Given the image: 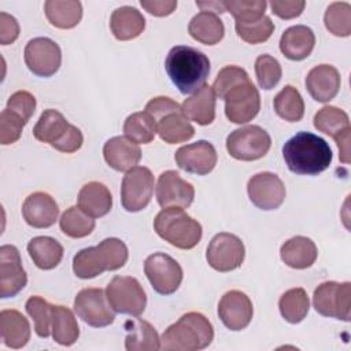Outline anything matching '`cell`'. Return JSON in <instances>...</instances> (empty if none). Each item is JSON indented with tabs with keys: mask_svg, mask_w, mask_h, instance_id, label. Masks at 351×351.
<instances>
[{
	"mask_svg": "<svg viewBox=\"0 0 351 351\" xmlns=\"http://www.w3.org/2000/svg\"><path fill=\"white\" fill-rule=\"evenodd\" d=\"M196 5L202 8V11H207V12H226L225 7L222 4V1H196Z\"/></svg>",
	"mask_w": 351,
	"mask_h": 351,
	"instance_id": "11a10c76",
	"label": "cell"
},
{
	"mask_svg": "<svg viewBox=\"0 0 351 351\" xmlns=\"http://www.w3.org/2000/svg\"><path fill=\"white\" fill-rule=\"evenodd\" d=\"M340 82L337 69L330 64H318L313 67L306 77V88L310 96L319 103L335 99L340 89Z\"/></svg>",
	"mask_w": 351,
	"mask_h": 351,
	"instance_id": "603a6c76",
	"label": "cell"
},
{
	"mask_svg": "<svg viewBox=\"0 0 351 351\" xmlns=\"http://www.w3.org/2000/svg\"><path fill=\"white\" fill-rule=\"evenodd\" d=\"M155 192L156 200L162 208H188L195 197L193 185L182 180L176 170H167L159 176Z\"/></svg>",
	"mask_w": 351,
	"mask_h": 351,
	"instance_id": "e0dca14e",
	"label": "cell"
},
{
	"mask_svg": "<svg viewBox=\"0 0 351 351\" xmlns=\"http://www.w3.org/2000/svg\"><path fill=\"white\" fill-rule=\"evenodd\" d=\"M314 126L318 132L336 138L346 130H350V118L346 111L335 106H325L314 115Z\"/></svg>",
	"mask_w": 351,
	"mask_h": 351,
	"instance_id": "74e56055",
	"label": "cell"
},
{
	"mask_svg": "<svg viewBox=\"0 0 351 351\" xmlns=\"http://www.w3.org/2000/svg\"><path fill=\"white\" fill-rule=\"evenodd\" d=\"M27 276L22 267L19 251L15 245L0 247V296L3 299L18 295L26 285Z\"/></svg>",
	"mask_w": 351,
	"mask_h": 351,
	"instance_id": "ac0fdd59",
	"label": "cell"
},
{
	"mask_svg": "<svg viewBox=\"0 0 351 351\" xmlns=\"http://www.w3.org/2000/svg\"><path fill=\"white\" fill-rule=\"evenodd\" d=\"M144 273L154 291L160 295L174 293L182 281L180 263L165 252H155L144 262Z\"/></svg>",
	"mask_w": 351,
	"mask_h": 351,
	"instance_id": "7c38bea8",
	"label": "cell"
},
{
	"mask_svg": "<svg viewBox=\"0 0 351 351\" xmlns=\"http://www.w3.org/2000/svg\"><path fill=\"white\" fill-rule=\"evenodd\" d=\"M128 335L125 348L128 351H156L160 348V339L155 328L140 318L129 319L125 324Z\"/></svg>",
	"mask_w": 351,
	"mask_h": 351,
	"instance_id": "f546056e",
	"label": "cell"
},
{
	"mask_svg": "<svg viewBox=\"0 0 351 351\" xmlns=\"http://www.w3.org/2000/svg\"><path fill=\"white\" fill-rule=\"evenodd\" d=\"M234 27H236L237 36L248 44L265 43L270 38V36L274 32V23L266 15L251 23L236 22Z\"/></svg>",
	"mask_w": 351,
	"mask_h": 351,
	"instance_id": "ee69618b",
	"label": "cell"
},
{
	"mask_svg": "<svg viewBox=\"0 0 351 351\" xmlns=\"http://www.w3.org/2000/svg\"><path fill=\"white\" fill-rule=\"evenodd\" d=\"M80 328L73 311L52 304V337L60 346H71L78 340Z\"/></svg>",
	"mask_w": 351,
	"mask_h": 351,
	"instance_id": "e575fe53",
	"label": "cell"
},
{
	"mask_svg": "<svg viewBox=\"0 0 351 351\" xmlns=\"http://www.w3.org/2000/svg\"><path fill=\"white\" fill-rule=\"evenodd\" d=\"M282 158L292 173L315 176L329 167L333 155L322 137L310 132H299L284 144Z\"/></svg>",
	"mask_w": 351,
	"mask_h": 351,
	"instance_id": "6da1fadb",
	"label": "cell"
},
{
	"mask_svg": "<svg viewBox=\"0 0 351 351\" xmlns=\"http://www.w3.org/2000/svg\"><path fill=\"white\" fill-rule=\"evenodd\" d=\"M313 304L318 314L348 322L351 315V284L348 281L319 284L314 291Z\"/></svg>",
	"mask_w": 351,
	"mask_h": 351,
	"instance_id": "ba28073f",
	"label": "cell"
},
{
	"mask_svg": "<svg viewBox=\"0 0 351 351\" xmlns=\"http://www.w3.org/2000/svg\"><path fill=\"white\" fill-rule=\"evenodd\" d=\"M26 311L34 321V332L38 337H48L52 330V304L40 296H32L26 302Z\"/></svg>",
	"mask_w": 351,
	"mask_h": 351,
	"instance_id": "b9f144b4",
	"label": "cell"
},
{
	"mask_svg": "<svg viewBox=\"0 0 351 351\" xmlns=\"http://www.w3.org/2000/svg\"><path fill=\"white\" fill-rule=\"evenodd\" d=\"M182 115L197 125H210L215 118V93L213 86L204 85L193 96L184 100Z\"/></svg>",
	"mask_w": 351,
	"mask_h": 351,
	"instance_id": "d4e9b609",
	"label": "cell"
},
{
	"mask_svg": "<svg viewBox=\"0 0 351 351\" xmlns=\"http://www.w3.org/2000/svg\"><path fill=\"white\" fill-rule=\"evenodd\" d=\"M25 63L38 77L53 75L62 63L60 47L48 37L32 38L25 47Z\"/></svg>",
	"mask_w": 351,
	"mask_h": 351,
	"instance_id": "9a60e30c",
	"label": "cell"
},
{
	"mask_svg": "<svg viewBox=\"0 0 351 351\" xmlns=\"http://www.w3.org/2000/svg\"><path fill=\"white\" fill-rule=\"evenodd\" d=\"M154 229L159 237L181 250L196 247L203 233L202 225L180 207L159 211L154 219Z\"/></svg>",
	"mask_w": 351,
	"mask_h": 351,
	"instance_id": "5b68a950",
	"label": "cell"
},
{
	"mask_svg": "<svg viewBox=\"0 0 351 351\" xmlns=\"http://www.w3.org/2000/svg\"><path fill=\"white\" fill-rule=\"evenodd\" d=\"M350 130H346L344 133H341L340 136H337L335 140H336V144L339 147V156H340V160L343 163H348L350 162Z\"/></svg>",
	"mask_w": 351,
	"mask_h": 351,
	"instance_id": "db71d44e",
	"label": "cell"
},
{
	"mask_svg": "<svg viewBox=\"0 0 351 351\" xmlns=\"http://www.w3.org/2000/svg\"><path fill=\"white\" fill-rule=\"evenodd\" d=\"M33 136L43 143H48L55 149L66 154L81 148L84 137L81 130L69 123L62 112L53 108L45 110L33 128Z\"/></svg>",
	"mask_w": 351,
	"mask_h": 351,
	"instance_id": "8992f818",
	"label": "cell"
},
{
	"mask_svg": "<svg viewBox=\"0 0 351 351\" xmlns=\"http://www.w3.org/2000/svg\"><path fill=\"white\" fill-rule=\"evenodd\" d=\"M255 74L262 89L274 88L281 80L282 70L280 62L270 55H261L255 60Z\"/></svg>",
	"mask_w": 351,
	"mask_h": 351,
	"instance_id": "f6af8a7d",
	"label": "cell"
},
{
	"mask_svg": "<svg viewBox=\"0 0 351 351\" xmlns=\"http://www.w3.org/2000/svg\"><path fill=\"white\" fill-rule=\"evenodd\" d=\"M254 307L250 298L237 289L228 291L218 303V315L222 324L230 330L247 328L252 319Z\"/></svg>",
	"mask_w": 351,
	"mask_h": 351,
	"instance_id": "ffe728a7",
	"label": "cell"
},
{
	"mask_svg": "<svg viewBox=\"0 0 351 351\" xmlns=\"http://www.w3.org/2000/svg\"><path fill=\"white\" fill-rule=\"evenodd\" d=\"M140 4L155 16H167L177 8L176 0H141Z\"/></svg>",
	"mask_w": 351,
	"mask_h": 351,
	"instance_id": "f5cc1de1",
	"label": "cell"
},
{
	"mask_svg": "<svg viewBox=\"0 0 351 351\" xmlns=\"http://www.w3.org/2000/svg\"><path fill=\"white\" fill-rule=\"evenodd\" d=\"M222 4L225 11L230 12L239 23H251L261 19L265 16V10L267 5L265 0H226L222 1Z\"/></svg>",
	"mask_w": 351,
	"mask_h": 351,
	"instance_id": "7bdbcfd3",
	"label": "cell"
},
{
	"mask_svg": "<svg viewBox=\"0 0 351 351\" xmlns=\"http://www.w3.org/2000/svg\"><path fill=\"white\" fill-rule=\"evenodd\" d=\"M74 311L88 325L103 328L114 322L115 311L110 306L106 292L100 288H85L74 299Z\"/></svg>",
	"mask_w": 351,
	"mask_h": 351,
	"instance_id": "5bb4252c",
	"label": "cell"
},
{
	"mask_svg": "<svg viewBox=\"0 0 351 351\" xmlns=\"http://www.w3.org/2000/svg\"><path fill=\"white\" fill-rule=\"evenodd\" d=\"M181 111V106L170 97L158 96L151 99L145 106V112L149 114L156 122L167 114Z\"/></svg>",
	"mask_w": 351,
	"mask_h": 351,
	"instance_id": "681fc988",
	"label": "cell"
},
{
	"mask_svg": "<svg viewBox=\"0 0 351 351\" xmlns=\"http://www.w3.org/2000/svg\"><path fill=\"white\" fill-rule=\"evenodd\" d=\"M104 160L117 171H128L140 162L141 149L137 143L126 136H115L106 141L103 147Z\"/></svg>",
	"mask_w": 351,
	"mask_h": 351,
	"instance_id": "7402d4cb",
	"label": "cell"
},
{
	"mask_svg": "<svg viewBox=\"0 0 351 351\" xmlns=\"http://www.w3.org/2000/svg\"><path fill=\"white\" fill-rule=\"evenodd\" d=\"M0 333L7 347L22 348L30 339L29 321L18 310H1Z\"/></svg>",
	"mask_w": 351,
	"mask_h": 351,
	"instance_id": "f1b7e54d",
	"label": "cell"
},
{
	"mask_svg": "<svg viewBox=\"0 0 351 351\" xmlns=\"http://www.w3.org/2000/svg\"><path fill=\"white\" fill-rule=\"evenodd\" d=\"M27 252L33 263L43 270L55 269L63 258L62 244L48 236L33 237L27 244Z\"/></svg>",
	"mask_w": 351,
	"mask_h": 351,
	"instance_id": "4dcf8cb0",
	"label": "cell"
},
{
	"mask_svg": "<svg viewBox=\"0 0 351 351\" xmlns=\"http://www.w3.org/2000/svg\"><path fill=\"white\" fill-rule=\"evenodd\" d=\"M165 69L176 88L182 95H191L206 85L210 60L206 53L193 47L176 45L166 56Z\"/></svg>",
	"mask_w": 351,
	"mask_h": 351,
	"instance_id": "7a4b0ae2",
	"label": "cell"
},
{
	"mask_svg": "<svg viewBox=\"0 0 351 351\" xmlns=\"http://www.w3.org/2000/svg\"><path fill=\"white\" fill-rule=\"evenodd\" d=\"M245 256V248L236 234L232 233H218L215 234L206 252V259L208 265L221 273L234 270L241 266Z\"/></svg>",
	"mask_w": 351,
	"mask_h": 351,
	"instance_id": "4fadbf2b",
	"label": "cell"
},
{
	"mask_svg": "<svg viewBox=\"0 0 351 351\" xmlns=\"http://www.w3.org/2000/svg\"><path fill=\"white\" fill-rule=\"evenodd\" d=\"M225 115L233 123L252 121L261 108V96L251 80L243 81L230 88L225 96Z\"/></svg>",
	"mask_w": 351,
	"mask_h": 351,
	"instance_id": "8fae6325",
	"label": "cell"
},
{
	"mask_svg": "<svg viewBox=\"0 0 351 351\" xmlns=\"http://www.w3.org/2000/svg\"><path fill=\"white\" fill-rule=\"evenodd\" d=\"M110 27L117 40H133L143 33L145 27V18L137 8L122 5L111 14Z\"/></svg>",
	"mask_w": 351,
	"mask_h": 351,
	"instance_id": "4316f807",
	"label": "cell"
},
{
	"mask_svg": "<svg viewBox=\"0 0 351 351\" xmlns=\"http://www.w3.org/2000/svg\"><path fill=\"white\" fill-rule=\"evenodd\" d=\"M214 329L208 318L191 311L170 325L160 337V348L165 351H196L211 344Z\"/></svg>",
	"mask_w": 351,
	"mask_h": 351,
	"instance_id": "3957f363",
	"label": "cell"
},
{
	"mask_svg": "<svg viewBox=\"0 0 351 351\" xmlns=\"http://www.w3.org/2000/svg\"><path fill=\"white\" fill-rule=\"evenodd\" d=\"M5 108L27 123L36 110V97L27 90H18L10 96Z\"/></svg>",
	"mask_w": 351,
	"mask_h": 351,
	"instance_id": "7dc6e473",
	"label": "cell"
},
{
	"mask_svg": "<svg viewBox=\"0 0 351 351\" xmlns=\"http://www.w3.org/2000/svg\"><path fill=\"white\" fill-rule=\"evenodd\" d=\"M324 22L329 33L347 37L351 34V5L346 1L332 3L324 15Z\"/></svg>",
	"mask_w": 351,
	"mask_h": 351,
	"instance_id": "60d3db41",
	"label": "cell"
},
{
	"mask_svg": "<svg viewBox=\"0 0 351 351\" xmlns=\"http://www.w3.org/2000/svg\"><path fill=\"white\" fill-rule=\"evenodd\" d=\"M188 32L196 41L206 45H214L222 40L225 27L217 14L200 11L191 19Z\"/></svg>",
	"mask_w": 351,
	"mask_h": 351,
	"instance_id": "1f68e13d",
	"label": "cell"
},
{
	"mask_svg": "<svg viewBox=\"0 0 351 351\" xmlns=\"http://www.w3.org/2000/svg\"><path fill=\"white\" fill-rule=\"evenodd\" d=\"M271 145L269 133L258 125H248L233 130L226 138V149L239 160H256L263 158Z\"/></svg>",
	"mask_w": 351,
	"mask_h": 351,
	"instance_id": "9c48e42d",
	"label": "cell"
},
{
	"mask_svg": "<svg viewBox=\"0 0 351 351\" xmlns=\"http://www.w3.org/2000/svg\"><path fill=\"white\" fill-rule=\"evenodd\" d=\"M59 225L62 232L73 239H81L92 233L95 219L85 214L80 207H69L60 217Z\"/></svg>",
	"mask_w": 351,
	"mask_h": 351,
	"instance_id": "ab89813d",
	"label": "cell"
},
{
	"mask_svg": "<svg viewBox=\"0 0 351 351\" xmlns=\"http://www.w3.org/2000/svg\"><path fill=\"white\" fill-rule=\"evenodd\" d=\"M156 132L165 143L178 144L192 138L195 134V128L181 111H177L160 118L156 122Z\"/></svg>",
	"mask_w": 351,
	"mask_h": 351,
	"instance_id": "836d02e7",
	"label": "cell"
},
{
	"mask_svg": "<svg viewBox=\"0 0 351 351\" xmlns=\"http://www.w3.org/2000/svg\"><path fill=\"white\" fill-rule=\"evenodd\" d=\"M315 44L314 32L304 25L288 27L280 38V51L291 60L306 59Z\"/></svg>",
	"mask_w": 351,
	"mask_h": 351,
	"instance_id": "cb8c5ba5",
	"label": "cell"
},
{
	"mask_svg": "<svg viewBox=\"0 0 351 351\" xmlns=\"http://www.w3.org/2000/svg\"><path fill=\"white\" fill-rule=\"evenodd\" d=\"M247 192L252 204L265 211L278 208L285 199V186L281 178L270 171L252 176L247 184Z\"/></svg>",
	"mask_w": 351,
	"mask_h": 351,
	"instance_id": "2e32d148",
	"label": "cell"
},
{
	"mask_svg": "<svg viewBox=\"0 0 351 351\" xmlns=\"http://www.w3.org/2000/svg\"><path fill=\"white\" fill-rule=\"evenodd\" d=\"M271 12L281 19H292L302 14L306 7L304 0H271L269 3Z\"/></svg>",
	"mask_w": 351,
	"mask_h": 351,
	"instance_id": "f907efd6",
	"label": "cell"
},
{
	"mask_svg": "<svg viewBox=\"0 0 351 351\" xmlns=\"http://www.w3.org/2000/svg\"><path fill=\"white\" fill-rule=\"evenodd\" d=\"M128 256L126 244L117 237H108L96 247H88L77 252L73 258V271L82 280L93 278L103 271L121 269Z\"/></svg>",
	"mask_w": 351,
	"mask_h": 351,
	"instance_id": "277c9868",
	"label": "cell"
},
{
	"mask_svg": "<svg viewBox=\"0 0 351 351\" xmlns=\"http://www.w3.org/2000/svg\"><path fill=\"white\" fill-rule=\"evenodd\" d=\"M58 203L45 192H34L29 195L22 206L23 219L27 225L37 229L52 226L58 219Z\"/></svg>",
	"mask_w": 351,
	"mask_h": 351,
	"instance_id": "44dd1931",
	"label": "cell"
},
{
	"mask_svg": "<svg viewBox=\"0 0 351 351\" xmlns=\"http://www.w3.org/2000/svg\"><path fill=\"white\" fill-rule=\"evenodd\" d=\"M78 207L92 218H100L110 213L112 196L108 188L97 181L85 184L78 193Z\"/></svg>",
	"mask_w": 351,
	"mask_h": 351,
	"instance_id": "484cf974",
	"label": "cell"
},
{
	"mask_svg": "<svg viewBox=\"0 0 351 351\" xmlns=\"http://www.w3.org/2000/svg\"><path fill=\"white\" fill-rule=\"evenodd\" d=\"M317 247L314 241L304 236H295L287 240L280 250L282 262L292 269H307L317 259Z\"/></svg>",
	"mask_w": 351,
	"mask_h": 351,
	"instance_id": "83f0119b",
	"label": "cell"
},
{
	"mask_svg": "<svg viewBox=\"0 0 351 351\" xmlns=\"http://www.w3.org/2000/svg\"><path fill=\"white\" fill-rule=\"evenodd\" d=\"M106 296L115 313L138 317L145 310L147 296L134 277L115 276L106 288Z\"/></svg>",
	"mask_w": 351,
	"mask_h": 351,
	"instance_id": "52a82bcc",
	"label": "cell"
},
{
	"mask_svg": "<svg viewBox=\"0 0 351 351\" xmlns=\"http://www.w3.org/2000/svg\"><path fill=\"white\" fill-rule=\"evenodd\" d=\"M44 11L49 23L59 29H71L82 18V5L74 0H48Z\"/></svg>",
	"mask_w": 351,
	"mask_h": 351,
	"instance_id": "d6a6232c",
	"label": "cell"
},
{
	"mask_svg": "<svg viewBox=\"0 0 351 351\" xmlns=\"http://www.w3.org/2000/svg\"><path fill=\"white\" fill-rule=\"evenodd\" d=\"M174 159L180 169L192 174L206 176L217 165V151L211 143L199 140L178 148Z\"/></svg>",
	"mask_w": 351,
	"mask_h": 351,
	"instance_id": "d6986e66",
	"label": "cell"
},
{
	"mask_svg": "<svg viewBox=\"0 0 351 351\" xmlns=\"http://www.w3.org/2000/svg\"><path fill=\"white\" fill-rule=\"evenodd\" d=\"M154 176L148 167L136 166L126 171L121 185V202L126 211L137 213L145 208L154 193Z\"/></svg>",
	"mask_w": 351,
	"mask_h": 351,
	"instance_id": "30bf717a",
	"label": "cell"
},
{
	"mask_svg": "<svg viewBox=\"0 0 351 351\" xmlns=\"http://www.w3.org/2000/svg\"><path fill=\"white\" fill-rule=\"evenodd\" d=\"M247 80H250V77L244 69L239 66H225L222 70H219L213 84V90L215 96L222 99L230 88Z\"/></svg>",
	"mask_w": 351,
	"mask_h": 351,
	"instance_id": "bcb514c9",
	"label": "cell"
},
{
	"mask_svg": "<svg viewBox=\"0 0 351 351\" xmlns=\"http://www.w3.org/2000/svg\"><path fill=\"white\" fill-rule=\"evenodd\" d=\"M277 115L288 122H298L304 115V101L302 95L292 85H285L273 100Z\"/></svg>",
	"mask_w": 351,
	"mask_h": 351,
	"instance_id": "8d00e7d4",
	"label": "cell"
},
{
	"mask_svg": "<svg viewBox=\"0 0 351 351\" xmlns=\"http://www.w3.org/2000/svg\"><path fill=\"white\" fill-rule=\"evenodd\" d=\"M19 36V25L12 15L0 12V43L8 45Z\"/></svg>",
	"mask_w": 351,
	"mask_h": 351,
	"instance_id": "816d5d0a",
	"label": "cell"
},
{
	"mask_svg": "<svg viewBox=\"0 0 351 351\" xmlns=\"http://www.w3.org/2000/svg\"><path fill=\"white\" fill-rule=\"evenodd\" d=\"M25 125L19 117L4 108L0 114V143L8 145L18 141Z\"/></svg>",
	"mask_w": 351,
	"mask_h": 351,
	"instance_id": "c3c4849f",
	"label": "cell"
},
{
	"mask_svg": "<svg viewBox=\"0 0 351 351\" xmlns=\"http://www.w3.org/2000/svg\"><path fill=\"white\" fill-rule=\"evenodd\" d=\"M282 318L289 324L302 322L310 308V300L303 288H292L284 292L278 300Z\"/></svg>",
	"mask_w": 351,
	"mask_h": 351,
	"instance_id": "d590c367",
	"label": "cell"
},
{
	"mask_svg": "<svg viewBox=\"0 0 351 351\" xmlns=\"http://www.w3.org/2000/svg\"><path fill=\"white\" fill-rule=\"evenodd\" d=\"M123 133L137 144H148L155 137L156 121L145 111L134 112L125 119Z\"/></svg>",
	"mask_w": 351,
	"mask_h": 351,
	"instance_id": "f35d334b",
	"label": "cell"
}]
</instances>
